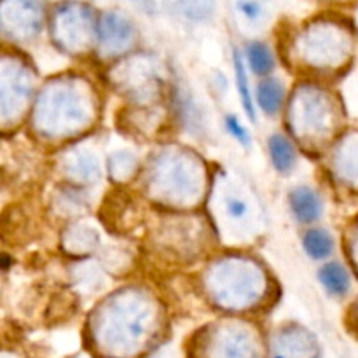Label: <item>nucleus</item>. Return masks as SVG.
Segmentation results:
<instances>
[{"mask_svg":"<svg viewBox=\"0 0 358 358\" xmlns=\"http://www.w3.org/2000/svg\"><path fill=\"white\" fill-rule=\"evenodd\" d=\"M290 206L296 219L303 224L318 220L322 215V201L313 189L297 187L290 192Z\"/></svg>","mask_w":358,"mask_h":358,"instance_id":"f257e3e1","label":"nucleus"},{"mask_svg":"<svg viewBox=\"0 0 358 358\" xmlns=\"http://www.w3.org/2000/svg\"><path fill=\"white\" fill-rule=\"evenodd\" d=\"M320 283L329 294L336 297L346 296L350 290V275L339 262H329L318 273Z\"/></svg>","mask_w":358,"mask_h":358,"instance_id":"f03ea898","label":"nucleus"},{"mask_svg":"<svg viewBox=\"0 0 358 358\" xmlns=\"http://www.w3.org/2000/svg\"><path fill=\"white\" fill-rule=\"evenodd\" d=\"M269 156H271L273 166L280 173L290 171L296 163V150H294L292 143L282 135H273L269 138Z\"/></svg>","mask_w":358,"mask_h":358,"instance_id":"7ed1b4c3","label":"nucleus"},{"mask_svg":"<svg viewBox=\"0 0 358 358\" xmlns=\"http://www.w3.org/2000/svg\"><path fill=\"white\" fill-rule=\"evenodd\" d=\"M304 250L315 261H324L334 250V238L325 229H311L304 234Z\"/></svg>","mask_w":358,"mask_h":358,"instance_id":"20e7f679","label":"nucleus"},{"mask_svg":"<svg viewBox=\"0 0 358 358\" xmlns=\"http://www.w3.org/2000/svg\"><path fill=\"white\" fill-rule=\"evenodd\" d=\"M259 107L268 115L276 114L283 101V86L275 79L262 80L257 87Z\"/></svg>","mask_w":358,"mask_h":358,"instance_id":"39448f33","label":"nucleus"},{"mask_svg":"<svg viewBox=\"0 0 358 358\" xmlns=\"http://www.w3.org/2000/svg\"><path fill=\"white\" fill-rule=\"evenodd\" d=\"M224 212L231 222H247L252 215L250 199L243 192L226 191L222 194Z\"/></svg>","mask_w":358,"mask_h":358,"instance_id":"423d86ee","label":"nucleus"},{"mask_svg":"<svg viewBox=\"0 0 358 358\" xmlns=\"http://www.w3.org/2000/svg\"><path fill=\"white\" fill-rule=\"evenodd\" d=\"M247 59L254 73L257 76H268L275 70V58L264 42L254 41L247 45Z\"/></svg>","mask_w":358,"mask_h":358,"instance_id":"0eeeda50","label":"nucleus"},{"mask_svg":"<svg viewBox=\"0 0 358 358\" xmlns=\"http://www.w3.org/2000/svg\"><path fill=\"white\" fill-rule=\"evenodd\" d=\"M234 72H236V87L241 96V101H243L245 112L250 117V121H255V108L254 101H252L250 87H248V77L247 72H245L243 58H241V55L238 51H234Z\"/></svg>","mask_w":358,"mask_h":358,"instance_id":"6e6552de","label":"nucleus"},{"mask_svg":"<svg viewBox=\"0 0 358 358\" xmlns=\"http://www.w3.org/2000/svg\"><path fill=\"white\" fill-rule=\"evenodd\" d=\"M217 358H252L254 352H252L250 343L245 341V338H234L226 339L219 345L215 352Z\"/></svg>","mask_w":358,"mask_h":358,"instance_id":"1a4fd4ad","label":"nucleus"},{"mask_svg":"<svg viewBox=\"0 0 358 358\" xmlns=\"http://www.w3.org/2000/svg\"><path fill=\"white\" fill-rule=\"evenodd\" d=\"M103 37L108 42H121L129 37L128 21L122 20L117 14H107L103 17Z\"/></svg>","mask_w":358,"mask_h":358,"instance_id":"9d476101","label":"nucleus"},{"mask_svg":"<svg viewBox=\"0 0 358 358\" xmlns=\"http://www.w3.org/2000/svg\"><path fill=\"white\" fill-rule=\"evenodd\" d=\"M178 6L189 20L201 21L213 13L215 0H178Z\"/></svg>","mask_w":358,"mask_h":358,"instance_id":"9b49d317","label":"nucleus"},{"mask_svg":"<svg viewBox=\"0 0 358 358\" xmlns=\"http://www.w3.org/2000/svg\"><path fill=\"white\" fill-rule=\"evenodd\" d=\"M226 128H227V131L233 135V138H236L240 143H243V145H248V143H250V136H248V131L245 129V126L241 124L240 119H238L236 115H227V117H226Z\"/></svg>","mask_w":358,"mask_h":358,"instance_id":"f8f14e48","label":"nucleus"},{"mask_svg":"<svg viewBox=\"0 0 358 358\" xmlns=\"http://www.w3.org/2000/svg\"><path fill=\"white\" fill-rule=\"evenodd\" d=\"M236 7L238 10L250 21L259 20V17L262 16V6L259 0H238Z\"/></svg>","mask_w":358,"mask_h":358,"instance_id":"ddd939ff","label":"nucleus"},{"mask_svg":"<svg viewBox=\"0 0 358 358\" xmlns=\"http://www.w3.org/2000/svg\"><path fill=\"white\" fill-rule=\"evenodd\" d=\"M357 247H358V245H357Z\"/></svg>","mask_w":358,"mask_h":358,"instance_id":"4468645a","label":"nucleus"}]
</instances>
